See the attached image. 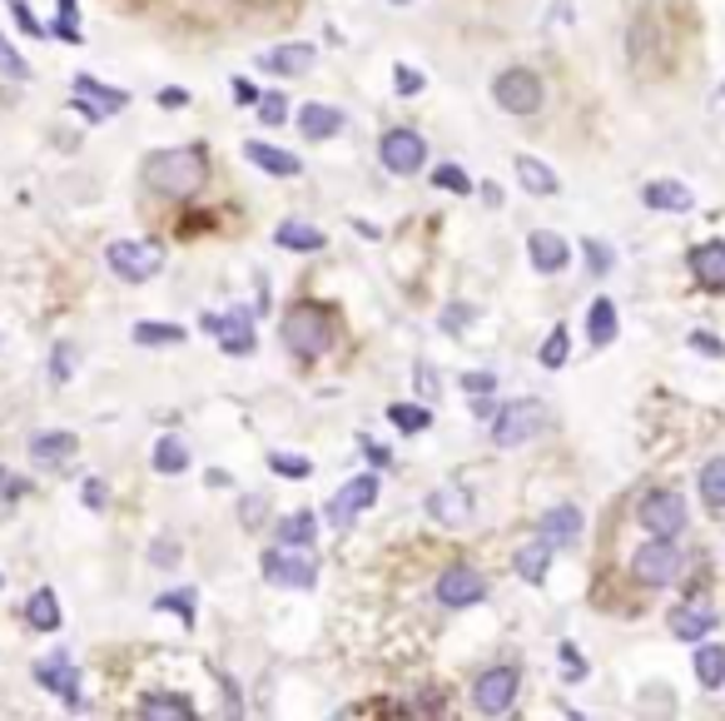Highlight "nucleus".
Masks as SVG:
<instances>
[{
	"label": "nucleus",
	"instance_id": "obj_1",
	"mask_svg": "<svg viewBox=\"0 0 725 721\" xmlns=\"http://www.w3.org/2000/svg\"><path fill=\"white\" fill-rule=\"evenodd\" d=\"M209 179V154L200 144H185V150H160L144 160V185L164 200H194Z\"/></svg>",
	"mask_w": 725,
	"mask_h": 721
},
{
	"label": "nucleus",
	"instance_id": "obj_2",
	"mask_svg": "<svg viewBox=\"0 0 725 721\" xmlns=\"http://www.w3.org/2000/svg\"><path fill=\"white\" fill-rule=\"evenodd\" d=\"M279 333H283V349H289V354H298V358H323L328 343H333L328 308L323 304H308V299H304V304H293V308H283Z\"/></svg>",
	"mask_w": 725,
	"mask_h": 721
},
{
	"label": "nucleus",
	"instance_id": "obj_3",
	"mask_svg": "<svg viewBox=\"0 0 725 721\" xmlns=\"http://www.w3.org/2000/svg\"><path fill=\"white\" fill-rule=\"evenodd\" d=\"M542 428H547V403L517 399V403H507V408H497V418H492V443H497V448H522V443H532Z\"/></svg>",
	"mask_w": 725,
	"mask_h": 721
},
{
	"label": "nucleus",
	"instance_id": "obj_4",
	"mask_svg": "<svg viewBox=\"0 0 725 721\" xmlns=\"http://www.w3.org/2000/svg\"><path fill=\"white\" fill-rule=\"evenodd\" d=\"M632 572L646 587H666V582H676L681 572H686V553L676 547V537H651V543L636 547Z\"/></svg>",
	"mask_w": 725,
	"mask_h": 721
},
{
	"label": "nucleus",
	"instance_id": "obj_5",
	"mask_svg": "<svg viewBox=\"0 0 725 721\" xmlns=\"http://www.w3.org/2000/svg\"><path fill=\"white\" fill-rule=\"evenodd\" d=\"M636 518H641V528L651 532V537H681L686 522H690V508H686V497H681L676 488H656V493L641 497Z\"/></svg>",
	"mask_w": 725,
	"mask_h": 721
},
{
	"label": "nucleus",
	"instance_id": "obj_6",
	"mask_svg": "<svg viewBox=\"0 0 725 721\" xmlns=\"http://www.w3.org/2000/svg\"><path fill=\"white\" fill-rule=\"evenodd\" d=\"M110 269L125 279V284H144V279H154L164 264V249L160 244H144V239H115V244L105 249Z\"/></svg>",
	"mask_w": 725,
	"mask_h": 721
},
{
	"label": "nucleus",
	"instance_id": "obj_7",
	"mask_svg": "<svg viewBox=\"0 0 725 721\" xmlns=\"http://www.w3.org/2000/svg\"><path fill=\"white\" fill-rule=\"evenodd\" d=\"M517 692H522V672H517V667H492V672L478 676L472 701H478L482 717H507L512 701H517Z\"/></svg>",
	"mask_w": 725,
	"mask_h": 721
},
{
	"label": "nucleus",
	"instance_id": "obj_8",
	"mask_svg": "<svg viewBox=\"0 0 725 721\" xmlns=\"http://www.w3.org/2000/svg\"><path fill=\"white\" fill-rule=\"evenodd\" d=\"M492 96H497V105H503L507 115H537L542 110V80L532 71H522V65H512V71L497 75Z\"/></svg>",
	"mask_w": 725,
	"mask_h": 721
},
{
	"label": "nucleus",
	"instance_id": "obj_9",
	"mask_svg": "<svg viewBox=\"0 0 725 721\" xmlns=\"http://www.w3.org/2000/svg\"><path fill=\"white\" fill-rule=\"evenodd\" d=\"M378 503V473H358L353 478V483H343L339 493L328 497V522H333V528H353V518H358V513H368Z\"/></svg>",
	"mask_w": 725,
	"mask_h": 721
},
{
	"label": "nucleus",
	"instance_id": "obj_10",
	"mask_svg": "<svg viewBox=\"0 0 725 721\" xmlns=\"http://www.w3.org/2000/svg\"><path fill=\"white\" fill-rule=\"evenodd\" d=\"M204 329L219 333V349L229 358H249L258 349L254 314H249V308H234V314H204Z\"/></svg>",
	"mask_w": 725,
	"mask_h": 721
},
{
	"label": "nucleus",
	"instance_id": "obj_11",
	"mask_svg": "<svg viewBox=\"0 0 725 721\" xmlns=\"http://www.w3.org/2000/svg\"><path fill=\"white\" fill-rule=\"evenodd\" d=\"M378 154H383V169L387 175H418L422 165H428V140H422L418 130H387L383 144H378Z\"/></svg>",
	"mask_w": 725,
	"mask_h": 721
},
{
	"label": "nucleus",
	"instance_id": "obj_12",
	"mask_svg": "<svg viewBox=\"0 0 725 721\" xmlns=\"http://www.w3.org/2000/svg\"><path fill=\"white\" fill-rule=\"evenodd\" d=\"M264 578L274 582V587H298L308 592L318 582V562L308 553H293V547L279 543V553H264Z\"/></svg>",
	"mask_w": 725,
	"mask_h": 721
},
{
	"label": "nucleus",
	"instance_id": "obj_13",
	"mask_svg": "<svg viewBox=\"0 0 725 721\" xmlns=\"http://www.w3.org/2000/svg\"><path fill=\"white\" fill-rule=\"evenodd\" d=\"M75 105H80V115L90 119V125H100V119L119 115V110L129 105V96L115 90V85H100L94 75H75Z\"/></svg>",
	"mask_w": 725,
	"mask_h": 721
},
{
	"label": "nucleus",
	"instance_id": "obj_14",
	"mask_svg": "<svg viewBox=\"0 0 725 721\" xmlns=\"http://www.w3.org/2000/svg\"><path fill=\"white\" fill-rule=\"evenodd\" d=\"M482 597H487V578L478 568H468V562H457V568H447L437 578V603L443 607H472Z\"/></svg>",
	"mask_w": 725,
	"mask_h": 721
},
{
	"label": "nucleus",
	"instance_id": "obj_15",
	"mask_svg": "<svg viewBox=\"0 0 725 721\" xmlns=\"http://www.w3.org/2000/svg\"><path fill=\"white\" fill-rule=\"evenodd\" d=\"M422 508H428V518L447 522V528H462V522L472 518V493L468 488H457V483H447V488H433Z\"/></svg>",
	"mask_w": 725,
	"mask_h": 721
},
{
	"label": "nucleus",
	"instance_id": "obj_16",
	"mask_svg": "<svg viewBox=\"0 0 725 721\" xmlns=\"http://www.w3.org/2000/svg\"><path fill=\"white\" fill-rule=\"evenodd\" d=\"M526 254H532L537 274H562L567 260H572V244L562 235H551V229H537V235H526Z\"/></svg>",
	"mask_w": 725,
	"mask_h": 721
},
{
	"label": "nucleus",
	"instance_id": "obj_17",
	"mask_svg": "<svg viewBox=\"0 0 725 721\" xmlns=\"http://www.w3.org/2000/svg\"><path fill=\"white\" fill-rule=\"evenodd\" d=\"M314 65H318V50L304 46V40H298V46H279V50H264V55H258V71L283 75V80H289V75H308Z\"/></svg>",
	"mask_w": 725,
	"mask_h": 721
},
{
	"label": "nucleus",
	"instance_id": "obj_18",
	"mask_svg": "<svg viewBox=\"0 0 725 721\" xmlns=\"http://www.w3.org/2000/svg\"><path fill=\"white\" fill-rule=\"evenodd\" d=\"M244 160H249V165H258L264 175H283V179L304 175V160H298V154L279 150V144H264V140H244Z\"/></svg>",
	"mask_w": 725,
	"mask_h": 721
},
{
	"label": "nucleus",
	"instance_id": "obj_19",
	"mask_svg": "<svg viewBox=\"0 0 725 721\" xmlns=\"http://www.w3.org/2000/svg\"><path fill=\"white\" fill-rule=\"evenodd\" d=\"M641 204L656 214H686L696 204V194L681 179H651V185H641Z\"/></svg>",
	"mask_w": 725,
	"mask_h": 721
},
{
	"label": "nucleus",
	"instance_id": "obj_20",
	"mask_svg": "<svg viewBox=\"0 0 725 721\" xmlns=\"http://www.w3.org/2000/svg\"><path fill=\"white\" fill-rule=\"evenodd\" d=\"M75 448H80V438L65 433V428H55V433H36L30 438V463L36 468H60V463H71Z\"/></svg>",
	"mask_w": 725,
	"mask_h": 721
},
{
	"label": "nucleus",
	"instance_id": "obj_21",
	"mask_svg": "<svg viewBox=\"0 0 725 721\" xmlns=\"http://www.w3.org/2000/svg\"><path fill=\"white\" fill-rule=\"evenodd\" d=\"M686 264H690V274H696V284H701V289H725V244H721V239L696 244Z\"/></svg>",
	"mask_w": 725,
	"mask_h": 721
},
{
	"label": "nucleus",
	"instance_id": "obj_22",
	"mask_svg": "<svg viewBox=\"0 0 725 721\" xmlns=\"http://www.w3.org/2000/svg\"><path fill=\"white\" fill-rule=\"evenodd\" d=\"M537 537H547L551 547H572L576 537H582V508H572V503L551 508L547 518L537 522Z\"/></svg>",
	"mask_w": 725,
	"mask_h": 721
},
{
	"label": "nucleus",
	"instance_id": "obj_23",
	"mask_svg": "<svg viewBox=\"0 0 725 721\" xmlns=\"http://www.w3.org/2000/svg\"><path fill=\"white\" fill-rule=\"evenodd\" d=\"M517 179H522V194H537V200H551V194L562 190L557 169L542 165L537 154H517Z\"/></svg>",
	"mask_w": 725,
	"mask_h": 721
},
{
	"label": "nucleus",
	"instance_id": "obj_24",
	"mask_svg": "<svg viewBox=\"0 0 725 721\" xmlns=\"http://www.w3.org/2000/svg\"><path fill=\"white\" fill-rule=\"evenodd\" d=\"M36 682L50 686V692H60V697H65V707H80V676H75V667L65 662V657H55V662H40L36 667Z\"/></svg>",
	"mask_w": 725,
	"mask_h": 721
},
{
	"label": "nucleus",
	"instance_id": "obj_25",
	"mask_svg": "<svg viewBox=\"0 0 725 721\" xmlns=\"http://www.w3.org/2000/svg\"><path fill=\"white\" fill-rule=\"evenodd\" d=\"M339 130H343V110L318 105V100L298 110V135H304V140H333Z\"/></svg>",
	"mask_w": 725,
	"mask_h": 721
},
{
	"label": "nucleus",
	"instance_id": "obj_26",
	"mask_svg": "<svg viewBox=\"0 0 725 721\" xmlns=\"http://www.w3.org/2000/svg\"><path fill=\"white\" fill-rule=\"evenodd\" d=\"M274 244L293 249V254H318V249L328 244V235H323V229H314V225H304V219H283V225L274 229Z\"/></svg>",
	"mask_w": 725,
	"mask_h": 721
},
{
	"label": "nucleus",
	"instance_id": "obj_27",
	"mask_svg": "<svg viewBox=\"0 0 725 721\" xmlns=\"http://www.w3.org/2000/svg\"><path fill=\"white\" fill-rule=\"evenodd\" d=\"M551 553H557V547H551L547 537L526 543L522 553H517V578L532 582V587H542V582H547V568H551Z\"/></svg>",
	"mask_w": 725,
	"mask_h": 721
},
{
	"label": "nucleus",
	"instance_id": "obj_28",
	"mask_svg": "<svg viewBox=\"0 0 725 721\" xmlns=\"http://www.w3.org/2000/svg\"><path fill=\"white\" fill-rule=\"evenodd\" d=\"M621 324H616V304L611 299H597V304L586 308V339L597 343V349H607V343H616Z\"/></svg>",
	"mask_w": 725,
	"mask_h": 721
},
{
	"label": "nucleus",
	"instance_id": "obj_29",
	"mask_svg": "<svg viewBox=\"0 0 725 721\" xmlns=\"http://www.w3.org/2000/svg\"><path fill=\"white\" fill-rule=\"evenodd\" d=\"M671 632H676L681 642H701L705 632H715V612L711 607H676V612H671Z\"/></svg>",
	"mask_w": 725,
	"mask_h": 721
},
{
	"label": "nucleus",
	"instance_id": "obj_30",
	"mask_svg": "<svg viewBox=\"0 0 725 721\" xmlns=\"http://www.w3.org/2000/svg\"><path fill=\"white\" fill-rule=\"evenodd\" d=\"M185 468H189V448H185V438H179V433H164L160 443H154V473L175 478V473H185Z\"/></svg>",
	"mask_w": 725,
	"mask_h": 721
},
{
	"label": "nucleus",
	"instance_id": "obj_31",
	"mask_svg": "<svg viewBox=\"0 0 725 721\" xmlns=\"http://www.w3.org/2000/svg\"><path fill=\"white\" fill-rule=\"evenodd\" d=\"M25 622L36 627V632H60V603H55V592H50V587L30 592V603H25Z\"/></svg>",
	"mask_w": 725,
	"mask_h": 721
},
{
	"label": "nucleus",
	"instance_id": "obj_32",
	"mask_svg": "<svg viewBox=\"0 0 725 721\" xmlns=\"http://www.w3.org/2000/svg\"><path fill=\"white\" fill-rule=\"evenodd\" d=\"M696 682H701L705 692H721L725 686V647L705 642V647L696 652Z\"/></svg>",
	"mask_w": 725,
	"mask_h": 721
},
{
	"label": "nucleus",
	"instance_id": "obj_33",
	"mask_svg": "<svg viewBox=\"0 0 725 721\" xmlns=\"http://www.w3.org/2000/svg\"><path fill=\"white\" fill-rule=\"evenodd\" d=\"M140 717H144V721H164V717L194 721L200 711H194V701H189V697H144V701H140Z\"/></svg>",
	"mask_w": 725,
	"mask_h": 721
},
{
	"label": "nucleus",
	"instance_id": "obj_34",
	"mask_svg": "<svg viewBox=\"0 0 725 721\" xmlns=\"http://www.w3.org/2000/svg\"><path fill=\"white\" fill-rule=\"evenodd\" d=\"M387 423L403 428V433H428V428H433V408H422V403H393V408H387Z\"/></svg>",
	"mask_w": 725,
	"mask_h": 721
},
{
	"label": "nucleus",
	"instance_id": "obj_35",
	"mask_svg": "<svg viewBox=\"0 0 725 721\" xmlns=\"http://www.w3.org/2000/svg\"><path fill=\"white\" fill-rule=\"evenodd\" d=\"M314 532H318V518L304 508V513H293V518L279 522V543L283 547H308L314 543Z\"/></svg>",
	"mask_w": 725,
	"mask_h": 721
},
{
	"label": "nucleus",
	"instance_id": "obj_36",
	"mask_svg": "<svg viewBox=\"0 0 725 721\" xmlns=\"http://www.w3.org/2000/svg\"><path fill=\"white\" fill-rule=\"evenodd\" d=\"M701 497H705V508H715V513L725 508V458H711L701 468Z\"/></svg>",
	"mask_w": 725,
	"mask_h": 721
},
{
	"label": "nucleus",
	"instance_id": "obj_37",
	"mask_svg": "<svg viewBox=\"0 0 725 721\" xmlns=\"http://www.w3.org/2000/svg\"><path fill=\"white\" fill-rule=\"evenodd\" d=\"M135 343L140 349H160V343H185L179 324H135Z\"/></svg>",
	"mask_w": 725,
	"mask_h": 721
},
{
	"label": "nucleus",
	"instance_id": "obj_38",
	"mask_svg": "<svg viewBox=\"0 0 725 721\" xmlns=\"http://www.w3.org/2000/svg\"><path fill=\"white\" fill-rule=\"evenodd\" d=\"M567 358H572V333H567V324H557L542 343V368H562Z\"/></svg>",
	"mask_w": 725,
	"mask_h": 721
},
{
	"label": "nucleus",
	"instance_id": "obj_39",
	"mask_svg": "<svg viewBox=\"0 0 725 721\" xmlns=\"http://www.w3.org/2000/svg\"><path fill=\"white\" fill-rule=\"evenodd\" d=\"M269 468H274L279 478H289V483H304V478L314 473V463L298 458V453H269Z\"/></svg>",
	"mask_w": 725,
	"mask_h": 721
},
{
	"label": "nucleus",
	"instance_id": "obj_40",
	"mask_svg": "<svg viewBox=\"0 0 725 721\" xmlns=\"http://www.w3.org/2000/svg\"><path fill=\"white\" fill-rule=\"evenodd\" d=\"M75 5L80 0H60V15H55V25H50V36H60L65 46H80V21H75Z\"/></svg>",
	"mask_w": 725,
	"mask_h": 721
},
{
	"label": "nucleus",
	"instance_id": "obj_41",
	"mask_svg": "<svg viewBox=\"0 0 725 721\" xmlns=\"http://www.w3.org/2000/svg\"><path fill=\"white\" fill-rule=\"evenodd\" d=\"M582 254H586V269L597 274V279H601V274H611V264H616V249L601 244V239H586Z\"/></svg>",
	"mask_w": 725,
	"mask_h": 721
},
{
	"label": "nucleus",
	"instance_id": "obj_42",
	"mask_svg": "<svg viewBox=\"0 0 725 721\" xmlns=\"http://www.w3.org/2000/svg\"><path fill=\"white\" fill-rule=\"evenodd\" d=\"M0 75H5V80H30V65H25L21 50H15L5 36H0Z\"/></svg>",
	"mask_w": 725,
	"mask_h": 721
},
{
	"label": "nucleus",
	"instance_id": "obj_43",
	"mask_svg": "<svg viewBox=\"0 0 725 721\" xmlns=\"http://www.w3.org/2000/svg\"><path fill=\"white\" fill-rule=\"evenodd\" d=\"M75 364H80V354H75V343H55V358H50V379H55V383H71Z\"/></svg>",
	"mask_w": 725,
	"mask_h": 721
},
{
	"label": "nucleus",
	"instance_id": "obj_44",
	"mask_svg": "<svg viewBox=\"0 0 725 721\" xmlns=\"http://www.w3.org/2000/svg\"><path fill=\"white\" fill-rule=\"evenodd\" d=\"M433 185H437V190H447V194H472V179L462 175L457 165H437L433 169Z\"/></svg>",
	"mask_w": 725,
	"mask_h": 721
},
{
	"label": "nucleus",
	"instance_id": "obj_45",
	"mask_svg": "<svg viewBox=\"0 0 725 721\" xmlns=\"http://www.w3.org/2000/svg\"><path fill=\"white\" fill-rule=\"evenodd\" d=\"M258 119H264V125H283V119H289V100H283V90L258 96Z\"/></svg>",
	"mask_w": 725,
	"mask_h": 721
},
{
	"label": "nucleus",
	"instance_id": "obj_46",
	"mask_svg": "<svg viewBox=\"0 0 725 721\" xmlns=\"http://www.w3.org/2000/svg\"><path fill=\"white\" fill-rule=\"evenodd\" d=\"M5 5L15 11V21H21L25 36H36V40H46V36H50V25H40L36 15H30V5H25V0H5Z\"/></svg>",
	"mask_w": 725,
	"mask_h": 721
},
{
	"label": "nucleus",
	"instance_id": "obj_47",
	"mask_svg": "<svg viewBox=\"0 0 725 721\" xmlns=\"http://www.w3.org/2000/svg\"><path fill=\"white\" fill-rule=\"evenodd\" d=\"M422 71H412V65H398V71H393V90H398V96H422Z\"/></svg>",
	"mask_w": 725,
	"mask_h": 721
},
{
	"label": "nucleus",
	"instance_id": "obj_48",
	"mask_svg": "<svg viewBox=\"0 0 725 721\" xmlns=\"http://www.w3.org/2000/svg\"><path fill=\"white\" fill-rule=\"evenodd\" d=\"M472 319H478V308H472V304H447V314H443V329H447V333H462Z\"/></svg>",
	"mask_w": 725,
	"mask_h": 721
},
{
	"label": "nucleus",
	"instance_id": "obj_49",
	"mask_svg": "<svg viewBox=\"0 0 725 721\" xmlns=\"http://www.w3.org/2000/svg\"><path fill=\"white\" fill-rule=\"evenodd\" d=\"M80 497H85V508H90V513H105V503H110V488L100 483V478H85Z\"/></svg>",
	"mask_w": 725,
	"mask_h": 721
},
{
	"label": "nucleus",
	"instance_id": "obj_50",
	"mask_svg": "<svg viewBox=\"0 0 725 721\" xmlns=\"http://www.w3.org/2000/svg\"><path fill=\"white\" fill-rule=\"evenodd\" d=\"M686 343H690V349H696V354H705V358H721V354H725V343L715 339V333H705V329H696Z\"/></svg>",
	"mask_w": 725,
	"mask_h": 721
},
{
	"label": "nucleus",
	"instance_id": "obj_51",
	"mask_svg": "<svg viewBox=\"0 0 725 721\" xmlns=\"http://www.w3.org/2000/svg\"><path fill=\"white\" fill-rule=\"evenodd\" d=\"M164 612V607H175L179 617H185V622H194V603H189V592H179V597H160V603H154Z\"/></svg>",
	"mask_w": 725,
	"mask_h": 721
},
{
	"label": "nucleus",
	"instance_id": "obj_52",
	"mask_svg": "<svg viewBox=\"0 0 725 721\" xmlns=\"http://www.w3.org/2000/svg\"><path fill=\"white\" fill-rule=\"evenodd\" d=\"M462 389L478 399V393H492V389H497V379H492V374H462Z\"/></svg>",
	"mask_w": 725,
	"mask_h": 721
},
{
	"label": "nucleus",
	"instance_id": "obj_53",
	"mask_svg": "<svg viewBox=\"0 0 725 721\" xmlns=\"http://www.w3.org/2000/svg\"><path fill=\"white\" fill-rule=\"evenodd\" d=\"M150 562H160V568H175V562H179V547H175V543H154V547H150Z\"/></svg>",
	"mask_w": 725,
	"mask_h": 721
},
{
	"label": "nucleus",
	"instance_id": "obj_54",
	"mask_svg": "<svg viewBox=\"0 0 725 721\" xmlns=\"http://www.w3.org/2000/svg\"><path fill=\"white\" fill-rule=\"evenodd\" d=\"M418 393H422V399H437V374H433V364H418Z\"/></svg>",
	"mask_w": 725,
	"mask_h": 721
},
{
	"label": "nucleus",
	"instance_id": "obj_55",
	"mask_svg": "<svg viewBox=\"0 0 725 721\" xmlns=\"http://www.w3.org/2000/svg\"><path fill=\"white\" fill-rule=\"evenodd\" d=\"M562 662H567V682H582L586 676V662L576 657V647H562Z\"/></svg>",
	"mask_w": 725,
	"mask_h": 721
},
{
	"label": "nucleus",
	"instance_id": "obj_56",
	"mask_svg": "<svg viewBox=\"0 0 725 721\" xmlns=\"http://www.w3.org/2000/svg\"><path fill=\"white\" fill-rule=\"evenodd\" d=\"M234 100H239V105H258V90L249 80H234Z\"/></svg>",
	"mask_w": 725,
	"mask_h": 721
},
{
	"label": "nucleus",
	"instance_id": "obj_57",
	"mask_svg": "<svg viewBox=\"0 0 725 721\" xmlns=\"http://www.w3.org/2000/svg\"><path fill=\"white\" fill-rule=\"evenodd\" d=\"M160 105L179 110V105H189V96H185V90H160Z\"/></svg>",
	"mask_w": 725,
	"mask_h": 721
},
{
	"label": "nucleus",
	"instance_id": "obj_58",
	"mask_svg": "<svg viewBox=\"0 0 725 721\" xmlns=\"http://www.w3.org/2000/svg\"><path fill=\"white\" fill-rule=\"evenodd\" d=\"M249 5H269V0H249Z\"/></svg>",
	"mask_w": 725,
	"mask_h": 721
},
{
	"label": "nucleus",
	"instance_id": "obj_59",
	"mask_svg": "<svg viewBox=\"0 0 725 721\" xmlns=\"http://www.w3.org/2000/svg\"><path fill=\"white\" fill-rule=\"evenodd\" d=\"M393 5H408V0H393Z\"/></svg>",
	"mask_w": 725,
	"mask_h": 721
},
{
	"label": "nucleus",
	"instance_id": "obj_60",
	"mask_svg": "<svg viewBox=\"0 0 725 721\" xmlns=\"http://www.w3.org/2000/svg\"><path fill=\"white\" fill-rule=\"evenodd\" d=\"M0 587H5V578H0Z\"/></svg>",
	"mask_w": 725,
	"mask_h": 721
}]
</instances>
